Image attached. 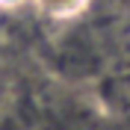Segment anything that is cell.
<instances>
[{"label":"cell","instance_id":"obj_1","mask_svg":"<svg viewBox=\"0 0 130 130\" xmlns=\"http://www.w3.org/2000/svg\"><path fill=\"white\" fill-rule=\"evenodd\" d=\"M50 21H74L92 6V0H27Z\"/></svg>","mask_w":130,"mask_h":130},{"label":"cell","instance_id":"obj_2","mask_svg":"<svg viewBox=\"0 0 130 130\" xmlns=\"http://www.w3.org/2000/svg\"><path fill=\"white\" fill-rule=\"evenodd\" d=\"M21 3H27V0H0V9H18Z\"/></svg>","mask_w":130,"mask_h":130},{"label":"cell","instance_id":"obj_3","mask_svg":"<svg viewBox=\"0 0 130 130\" xmlns=\"http://www.w3.org/2000/svg\"><path fill=\"white\" fill-rule=\"evenodd\" d=\"M3 101H6V92H3V86H0V109H3Z\"/></svg>","mask_w":130,"mask_h":130},{"label":"cell","instance_id":"obj_4","mask_svg":"<svg viewBox=\"0 0 130 130\" xmlns=\"http://www.w3.org/2000/svg\"><path fill=\"white\" fill-rule=\"evenodd\" d=\"M121 3H124V6H130V0H121Z\"/></svg>","mask_w":130,"mask_h":130}]
</instances>
